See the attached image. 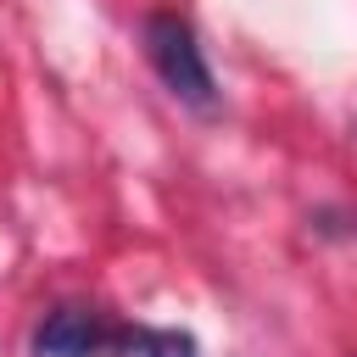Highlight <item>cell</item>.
<instances>
[{"instance_id":"cell-2","label":"cell","mask_w":357,"mask_h":357,"mask_svg":"<svg viewBox=\"0 0 357 357\" xmlns=\"http://www.w3.org/2000/svg\"><path fill=\"white\" fill-rule=\"evenodd\" d=\"M33 346H39V357H95V351L106 346V329H100V318L84 312V307H56V312L39 324Z\"/></svg>"},{"instance_id":"cell-3","label":"cell","mask_w":357,"mask_h":357,"mask_svg":"<svg viewBox=\"0 0 357 357\" xmlns=\"http://www.w3.org/2000/svg\"><path fill=\"white\" fill-rule=\"evenodd\" d=\"M134 357H195V340L178 335V329H139Z\"/></svg>"},{"instance_id":"cell-1","label":"cell","mask_w":357,"mask_h":357,"mask_svg":"<svg viewBox=\"0 0 357 357\" xmlns=\"http://www.w3.org/2000/svg\"><path fill=\"white\" fill-rule=\"evenodd\" d=\"M145 56H151V67L162 73V84H167L178 100L212 106V67H206V56H201V45H195V28H190L184 17L151 11V17H145Z\"/></svg>"}]
</instances>
